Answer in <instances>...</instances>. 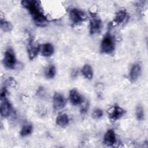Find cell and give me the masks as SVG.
<instances>
[{"label":"cell","mask_w":148,"mask_h":148,"mask_svg":"<svg viewBox=\"0 0 148 148\" xmlns=\"http://www.w3.org/2000/svg\"><path fill=\"white\" fill-rule=\"evenodd\" d=\"M69 100L73 105H78L83 103V98L81 94L75 89L71 90L69 92Z\"/></svg>","instance_id":"obj_11"},{"label":"cell","mask_w":148,"mask_h":148,"mask_svg":"<svg viewBox=\"0 0 148 148\" xmlns=\"http://www.w3.org/2000/svg\"><path fill=\"white\" fill-rule=\"evenodd\" d=\"M83 75L87 79H91L93 77V71L91 66L88 64H86L82 69Z\"/></svg>","instance_id":"obj_16"},{"label":"cell","mask_w":148,"mask_h":148,"mask_svg":"<svg viewBox=\"0 0 148 148\" xmlns=\"http://www.w3.org/2000/svg\"><path fill=\"white\" fill-rule=\"evenodd\" d=\"M69 122L68 115L66 113L60 114L56 119V123L58 125L64 127L66 126Z\"/></svg>","instance_id":"obj_15"},{"label":"cell","mask_w":148,"mask_h":148,"mask_svg":"<svg viewBox=\"0 0 148 148\" xmlns=\"http://www.w3.org/2000/svg\"><path fill=\"white\" fill-rule=\"evenodd\" d=\"M108 113L109 119L112 121H115L123 116L125 113V110L118 105H114L108 110Z\"/></svg>","instance_id":"obj_6"},{"label":"cell","mask_w":148,"mask_h":148,"mask_svg":"<svg viewBox=\"0 0 148 148\" xmlns=\"http://www.w3.org/2000/svg\"><path fill=\"white\" fill-rule=\"evenodd\" d=\"M103 116V112L102 110L99 109H95L92 113V117L95 119H100Z\"/></svg>","instance_id":"obj_21"},{"label":"cell","mask_w":148,"mask_h":148,"mask_svg":"<svg viewBox=\"0 0 148 148\" xmlns=\"http://www.w3.org/2000/svg\"><path fill=\"white\" fill-rule=\"evenodd\" d=\"M9 84H10L11 86L14 87L16 85V83L13 78H10L9 79Z\"/></svg>","instance_id":"obj_23"},{"label":"cell","mask_w":148,"mask_h":148,"mask_svg":"<svg viewBox=\"0 0 148 148\" xmlns=\"http://www.w3.org/2000/svg\"><path fill=\"white\" fill-rule=\"evenodd\" d=\"M40 51L44 57H49L54 53L53 46L49 43L43 44L40 46Z\"/></svg>","instance_id":"obj_12"},{"label":"cell","mask_w":148,"mask_h":148,"mask_svg":"<svg viewBox=\"0 0 148 148\" xmlns=\"http://www.w3.org/2000/svg\"><path fill=\"white\" fill-rule=\"evenodd\" d=\"M1 99V114L3 117H7L12 112L11 105L6 98Z\"/></svg>","instance_id":"obj_9"},{"label":"cell","mask_w":148,"mask_h":148,"mask_svg":"<svg viewBox=\"0 0 148 148\" xmlns=\"http://www.w3.org/2000/svg\"><path fill=\"white\" fill-rule=\"evenodd\" d=\"M6 93H7V90H6V88L5 87H3L1 89V99L6 98Z\"/></svg>","instance_id":"obj_22"},{"label":"cell","mask_w":148,"mask_h":148,"mask_svg":"<svg viewBox=\"0 0 148 148\" xmlns=\"http://www.w3.org/2000/svg\"><path fill=\"white\" fill-rule=\"evenodd\" d=\"M1 28L5 32H10L12 30L13 26L10 23L1 20Z\"/></svg>","instance_id":"obj_19"},{"label":"cell","mask_w":148,"mask_h":148,"mask_svg":"<svg viewBox=\"0 0 148 148\" xmlns=\"http://www.w3.org/2000/svg\"><path fill=\"white\" fill-rule=\"evenodd\" d=\"M21 5L28 10L36 25L44 27L47 24L48 20L42 12L39 1L34 0L22 1Z\"/></svg>","instance_id":"obj_1"},{"label":"cell","mask_w":148,"mask_h":148,"mask_svg":"<svg viewBox=\"0 0 148 148\" xmlns=\"http://www.w3.org/2000/svg\"><path fill=\"white\" fill-rule=\"evenodd\" d=\"M56 72V67L54 65H51L47 68L45 71V76L48 79H51L55 76Z\"/></svg>","instance_id":"obj_18"},{"label":"cell","mask_w":148,"mask_h":148,"mask_svg":"<svg viewBox=\"0 0 148 148\" xmlns=\"http://www.w3.org/2000/svg\"><path fill=\"white\" fill-rule=\"evenodd\" d=\"M136 116L138 120H142L144 119V110L140 105L137 106L136 108Z\"/></svg>","instance_id":"obj_20"},{"label":"cell","mask_w":148,"mask_h":148,"mask_svg":"<svg viewBox=\"0 0 148 148\" xmlns=\"http://www.w3.org/2000/svg\"><path fill=\"white\" fill-rule=\"evenodd\" d=\"M141 72V68L139 64H135L130 71V78L132 81H135L139 76Z\"/></svg>","instance_id":"obj_13"},{"label":"cell","mask_w":148,"mask_h":148,"mask_svg":"<svg viewBox=\"0 0 148 148\" xmlns=\"http://www.w3.org/2000/svg\"><path fill=\"white\" fill-rule=\"evenodd\" d=\"M114 50V41L110 34L108 32L103 36L101 45V50L102 53L105 54H111Z\"/></svg>","instance_id":"obj_2"},{"label":"cell","mask_w":148,"mask_h":148,"mask_svg":"<svg viewBox=\"0 0 148 148\" xmlns=\"http://www.w3.org/2000/svg\"><path fill=\"white\" fill-rule=\"evenodd\" d=\"M102 27V21L101 18L94 13H91L90 21V32L91 34L99 33Z\"/></svg>","instance_id":"obj_5"},{"label":"cell","mask_w":148,"mask_h":148,"mask_svg":"<svg viewBox=\"0 0 148 148\" xmlns=\"http://www.w3.org/2000/svg\"><path fill=\"white\" fill-rule=\"evenodd\" d=\"M103 142L106 145L109 146H112L116 143V136L112 129L109 130L105 133L103 137Z\"/></svg>","instance_id":"obj_10"},{"label":"cell","mask_w":148,"mask_h":148,"mask_svg":"<svg viewBox=\"0 0 148 148\" xmlns=\"http://www.w3.org/2000/svg\"><path fill=\"white\" fill-rule=\"evenodd\" d=\"M27 51L29 60H32L36 57L39 51H40V45L31 39L28 43Z\"/></svg>","instance_id":"obj_7"},{"label":"cell","mask_w":148,"mask_h":148,"mask_svg":"<svg viewBox=\"0 0 148 148\" xmlns=\"http://www.w3.org/2000/svg\"><path fill=\"white\" fill-rule=\"evenodd\" d=\"M3 64L8 69H13L16 64V58L15 54L12 49H8L4 54Z\"/></svg>","instance_id":"obj_3"},{"label":"cell","mask_w":148,"mask_h":148,"mask_svg":"<svg viewBox=\"0 0 148 148\" xmlns=\"http://www.w3.org/2000/svg\"><path fill=\"white\" fill-rule=\"evenodd\" d=\"M53 106L55 109L61 110L64 108L66 105V101L64 97L59 92H55L53 98Z\"/></svg>","instance_id":"obj_8"},{"label":"cell","mask_w":148,"mask_h":148,"mask_svg":"<svg viewBox=\"0 0 148 148\" xmlns=\"http://www.w3.org/2000/svg\"><path fill=\"white\" fill-rule=\"evenodd\" d=\"M32 126L31 124H25L23 125L21 131H20V135L22 136H25L29 135L31 134L32 131Z\"/></svg>","instance_id":"obj_17"},{"label":"cell","mask_w":148,"mask_h":148,"mask_svg":"<svg viewBox=\"0 0 148 148\" xmlns=\"http://www.w3.org/2000/svg\"><path fill=\"white\" fill-rule=\"evenodd\" d=\"M127 16V13L125 10H120L117 12L115 15L114 20L113 21V24L114 25H119V24L121 23L124 19Z\"/></svg>","instance_id":"obj_14"},{"label":"cell","mask_w":148,"mask_h":148,"mask_svg":"<svg viewBox=\"0 0 148 148\" xmlns=\"http://www.w3.org/2000/svg\"><path fill=\"white\" fill-rule=\"evenodd\" d=\"M69 18L73 24L78 25L86 20V16L82 10L77 8H73L69 11Z\"/></svg>","instance_id":"obj_4"}]
</instances>
